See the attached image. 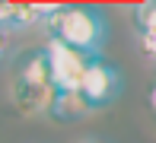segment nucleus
I'll list each match as a JSON object with an SVG mask.
<instances>
[{
  "label": "nucleus",
  "mask_w": 156,
  "mask_h": 143,
  "mask_svg": "<svg viewBox=\"0 0 156 143\" xmlns=\"http://www.w3.org/2000/svg\"><path fill=\"white\" fill-rule=\"evenodd\" d=\"M80 143H102V140H96V137H86V140H80Z\"/></svg>",
  "instance_id": "9b49d317"
},
{
  "label": "nucleus",
  "mask_w": 156,
  "mask_h": 143,
  "mask_svg": "<svg viewBox=\"0 0 156 143\" xmlns=\"http://www.w3.org/2000/svg\"><path fill=\"white\" fill-rule=\"evenodd\" d=\"M121 89H124V80H121V73H118V67H112L102 57H89L86 76H83V86H80V92L89 102V108L93 111L108 108V105L121 96Z\"/></svg>",
  "instance_id": "7ed1b4c3"
},
{
  "label": "nucleus",
  "mask_w": 156,
  "mask_h": 143,
  "mask_svg": "<svg viewBox=\"0 0 156 143\" xmlns=\"http://www.w3.org/2000/svg\"><path fill=\"white\" fill-rule=\"evenodd\" d=\"M150 108H153V114H156V80H153V86H150Z\"/></svg>",
  "instance_id": "9d476101"
},
{
  "label": "nucleus",
  "mask_w": 156,
  "mask_h": 143,
  "mask_svg": "<svg viewBox=\"0 0 156 143\" xmlns=\"http://www.w3.org/2000/svg\"><path fill=\"white\" fill-rule=\"evenodd\" d=\"M13 80H23V83H51V73H48V57H45V48H41V51H32V54H26ZM51 86H54V83H51Z\"/></svg>",
  "instance_id": "423d86ee"
},
{
  "label": "nucleus",
  "mask_w": 156,
  "mask_h": 143,
  "mask_svg": "<svg viewBox=\"0 0 156 143\" xmlns=\"http://www.w3.org/2000/svg\"><path fill=\"white\" fill-rule=\"evenodd\" d=\"M41 29L48 38H58L86 57H102L108 41V13L99 3H54Z\"/></svg>",
  "instance_id": "f257e3e1"
},
{
  "label": "nucleus",
  "mask_w": 156,
  "mask_h": 143,
  "mask_svg": "<svg viewBox=\"0 0 156 143\" xmlns=\"http://www.w3.org/2000/svg\"><path fill=\"white\" fill-rule=\"evenodd\" d=\"M54 96H58V89H54L51 83H23V80L10 83V99L19 108V114H26V118L51 114Z\"/></svg>",
  "instance_id": "20e7f679"
},
{
  "label": "nucleus",
  "mask_w": 156,
  "mask_h": 143,
  "mask_svg": "<svg viewBox=\"0 0 156 143\" xmlns=\"http://www.w3.org/2000/svg\"><path fill=\"white\" fill-rule=\"evenodd\" d=\"M6 54H10V32L0 26V64L6 61Z\"/></svg>",
  "instance_id": "1a4fd4ad"
},
{
  "label": "nucleus",
  "mask_w": 156,
  "mask_h": 143,
  "mask_svg": "<svg viewBox=\"0 0 156 143\" xmlns=\"http://www.w3.org/2000/svg\"><path fill=\"white\" fill-rule=\"evenodd\" d=\"M134 29H156V0L134 6Z\"/></svg>",
  "instance_id": "6e6552de"
},
{
  "label": "nucleus",
  "mask_w": 156,
  "mask_h": 143,
  "mask_svg": "<svg viewBox=\"0 0 156 143\" xmlns=\"http://www.w3.org/2000/svg\"><path fill=\"white\" fill-rule=\"evenodd\" d=\"M89 111H93V108H89V102L83 99L80 89H58L54 105H51V118H58V121H73V118H86Z\"/></svg>",
  "instance_id": "39448f33"
},
{
  "label": "nucleus",
  "mask_w": 156,
  "mask_h": 143,
  "mask_svg": "<svg viewBox=\"0 0 156 143\" xmlns=\"http://www.w3.org/2000/svg\"><path fill=\"white\" fill-rule=\"evenodd\" d=\"M45 57H48V73H51L54 89H80L83 76H86V64L89 57L76 48L64 45L58 38L45 41Z\"/></svg>",
  "instance_id": "f03ea898"
},
{
  "label": "nucleus",
  "mask_w": 156,
  "mask_h": 143,
  "mask_svg": "<svg viewBox=\"0 0 156 143\" xmlns=\"http://www.w3.org/2000/svg\"><path fill=\"white\" fill-rule=\"evenodd\" d=\"M137 32V51L144 54V61L156 64V29H134Z\"/></svg>",
  "instance_id": "0eeeda50"
}]
</instances>
